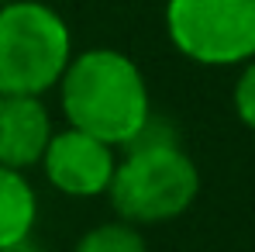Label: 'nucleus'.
I'll list each match as a JSON object with an SVG mask.
<instances>
[{
	"instance_id": "nucleus-3",
	"label": "nucleus",
	"mask_w": 255,
	"mask_h": 252,
	"mask_svg": "<svg viewBox=\"0 0 255 252\" xmlns=\"http://www.w3.org/2000/svg\"><path fill=\"white\" fill-rule=\"evenodd\" d=\"M73 59L69 24L45 0H10L0 7V93L45 97Z\"/></svg>"
},
{
	"instance_id": "nucleus-9",
	"label": "nucleus",
	"mask_w": 255,
	"mask_h": 252,
	"mask_svg": "<svg viewBox=\"0 0 255 252\" xmlns=\"http://www.w3.org/2000/svg\"><path fill=\"white\" fill-rule=\"evenodd\" d=\"M235 114L245 128L255 131V59L242 62V73L235 83Z\"/></svg>"
},
{
	"instance_id": "nucleus-8",
	"label": "nucleus",
	"mask_w": 255,
	"mask_h": 252,
	"mask_svg": "<svg viewBox=\"0 0 255 252\" xmlns=\"http://www.w3.org/2000/svg\"><path fill=\"white\" fill-rule=\"evenodd\" d=\"M73 252H148L145 235L138 225L128 221H104L97 228H90L83 239L73 246Z\"/></svg>"
},
{
	"instance_id": "nucleus-5",
	"label": "nucleus",
	"mask_w": 255,
	"mask_h": 252,
	"mask_svg": "<svg viewBox=\"0 0 255 252\" xmlns=\"http://www.w3.org/2000/svg\"><path fill=\"white\" fill-rule=\"evenodd\" d=\"M45 180L66 194V197H100L111 187V176L118 166V149L86 135L80 128H62L48 138L42 156Z\"/></svg>"
},
{
	"instance_id": "nucleus-2",
	"label": "nucleus",
	"mask_w": 255,
	"mask_h": 252,
	"mask_svg": "<svg viewBox=\"0 0 255 252\" xmlns=\"http://www.w3.org/2000/svg\"><path fill=\"white\" fill-rule=\"evenodd\" d=\"M200 194V169L190 159V152L166 131L145 128L125 156H118V166L111 176L107 197L118 218L128 225H162L193 208Z\"/></svg>"
},
{
	"instance_id": "nucleus-7",
	"label": "nucleus",
	"mask_w": 255,
	"mask_h": 252,
	"mask_svg": "<svg viewBox=\"0 0 255 252\" xmlns=\"http://www.w3.org/2000/svg\"><path fill=\"white\" fill-rule=\"evenodd\" d=\"M38 221V194L17 169L0 166V249L31 239Z\"/></svg>"
},
{
	"instance_id": "nucleus-4",
	"label": "nucleus",
	"mask_w": 255,
	"mask_h": 252,
	"mask_svg": "<svg viewBox=\"0 0 255 252\" xmlns=\"http://www.w3.org/2000/svg\"><path fill=\"white\" fill-rule=\"evenodd\" d=\"M166 35L197 66L255 59V0H166Z\"/></svg>"
},
{
	"instance_id": "nucleus-1",
	"label": "nucleus",
	"mask_w": 255,
	"mask_h": 252,
	"mask_svg": "<svg viewBox=\"0 0 255 252\" xmlns=\"http://www.w3.org/2000/svg\"><path fill=\"white\" fill-rule=\"evenodd\" d=\"M59 100L66 125L125 149L152 125V97L138 62L118 48L73 52L62 80Z\"/></svg>"
},
{
	"instance_id": "nucleus-6",
	"label": "nucleus",
	"mask_w": 255,
	"mask_h": 252,
	"mask_svg": "<svg viewBox=\"0 0 255 252\" xmlns=\"http://www.w3.org/2000/svg\"><path fill=\"white\" fill-rule=\"evenodd\" d=\"M52 135L55 128L42 97L0 93V166L28 173L42 163Z\"/></svg>"
},
{
	"instance_id": "nucleus-10",
	"label": "nucleus",
	"mask_w": 255,
	"mask_h": 252,
	"mask_svg": "<svg viewBox=\"0 0 255 252\" xmlns=\"http://www.w3.org/2000/svg\"><path fill=\"white\" fill-rule=\"evenodd\" d=\"M0 252H42L35 246V239H21V242H14V246H3Z\"/></svg>"
}]
</instances>
